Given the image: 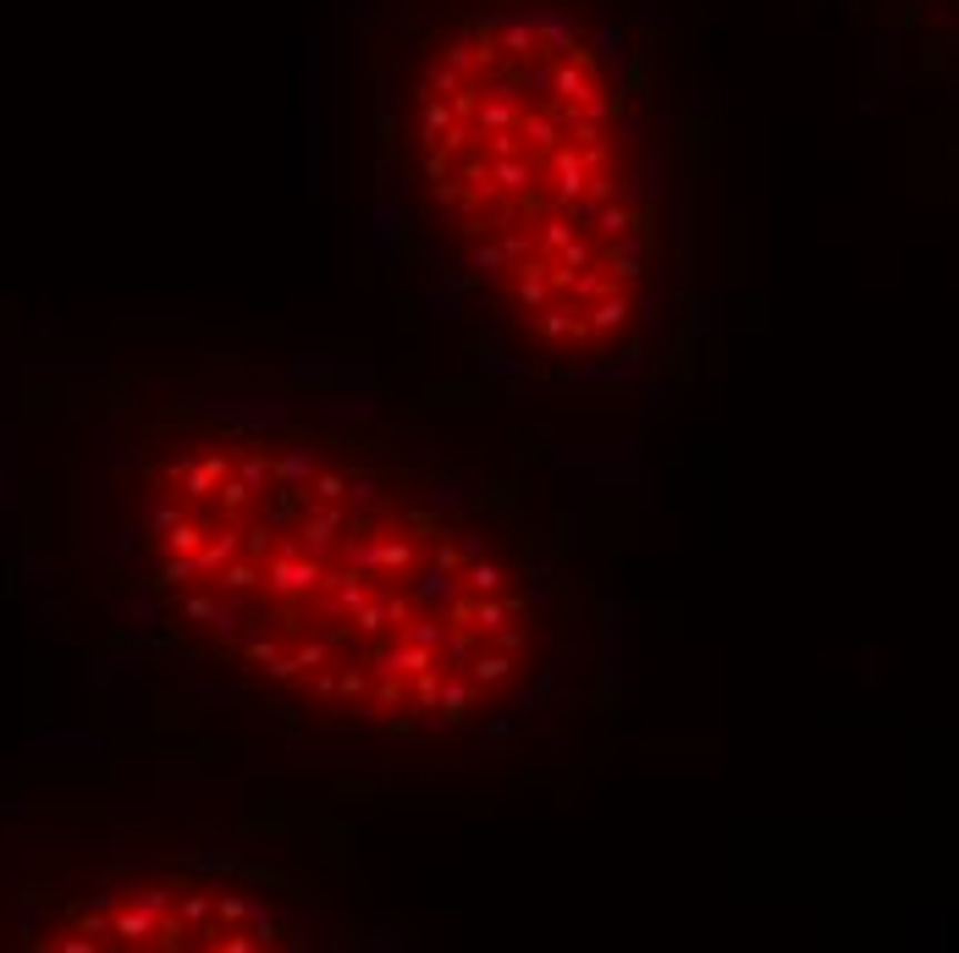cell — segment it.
Instances as JSON below:
<instances>
[{"label": "cell", "mask_w": 959, "mask_h": 953, "mask_svg": "<svg viewBox=\"0 0 959 953\" xmlns=\"http://www.w3.org/2000/svg\"><path fill=\"white\" fill-rule=\"evenodd\" d=\"M888 78L959 94V0H832Z\"/></svg>", "instance_id": "obj_3"}, {"label": "cell", "mask_w": 959, "mask_h": 953, "mask_svg": "<svg viewBox=\"0 0 959 953\" xmlns=\"http://www.w3.org/2000/svg\"><path fill=\"white\" fill-rule=\"evenodd\" d=\"M347 133L397 260L557 386L684 369L706 128L645 0H359Z\"/></svg>", "instance_id": "obj_2"}, {"label": "cell", "mask_w": 959, "mask_h": 953, "mask_svg": "<svg viewBox=\"0 0 959 953\" xmlns=\"http://www.w3.org/2000/svg\"><path fill=\"white\" fill-rule=\"evenodd\" d=\"M122 546L165 635L336 744H485L602 667L596 585L518 469L282 375L160 425Z\"/></svg>", "instance_id": "obj_1"}]
</instances>
